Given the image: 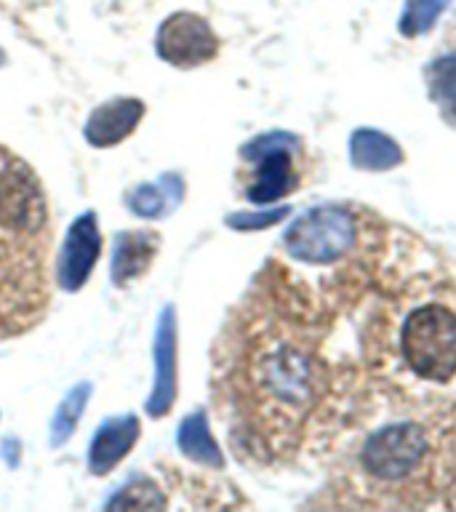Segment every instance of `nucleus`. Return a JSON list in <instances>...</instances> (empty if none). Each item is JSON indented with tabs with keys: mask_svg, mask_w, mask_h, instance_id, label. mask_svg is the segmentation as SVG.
I'll return each instance as SVG.
<instances>
[{
	"mask_svg": "<svg viewBox=\"0 0 456 512\" xmlns=\"http://www.w3.org/2000/svg\"><path fill=\"white\" fill-rule=\"evenodd\" d=\"M288 214V208H275V211H264V214H238L230 216L232 227L238 230H254V227H270V224L280 222Z\"/></svg>",
	"mask_w": 456,
	"mask_h": 512,
	"instance_id": "a211bd4d",
	"label": "nucleus"
},
{
	"mask_svg": "<svg viewBox=\"0 0 456 512\" xmlns=\"http://www.w3.org/2000/svg\"><path fill=\"white\" fill-rule=\"evenodd\" d=\"M51 216L43 184L0 144V342L38 326L48 310Z\"/></svg>",
	"mask_w": 456,
	"mask_h": 512,
	"instance_id": "f03ea898",
	"label": "nucleus"
},
{
	"mask_svg": "<svg viewBox=\"0 0 456 512\" xmlns=\"http://www.w3.org/2000/svg\"><path fill=\"white\" fill-rule=\"evenodd\" d=\"M400 355L424 382L446 384L456 376V312L422 304L400 326Z\"/></svg>",
	"mask_w": 456,
	"mask_h": 512,
	"instance_id": "20e7f679",
	"label": "nucleus"
},
{
	"mask_svg": "<svg viewBox=\"0 0 456 512\" xmlns=\"http://www.w3.org/2000/svg\"><path fill=\"white\" fill-rule=\"evenodd\" d=\"M102 240H99V230H96L94 214L80 216L78 222L70 227V235L64 240L62 262H59V275H62V286L75 291L88 280V272L96 264Z\"/></svg>",
	"mask_w": 456,
	"mask_h": 512,
	"instance_id": "6e6552de",
	"label": "nucleus"
},
{
	"mask_svg": "<svg viewBox=\"0 0 456 512\" xmlns=\"http://www.w3.org/2000/svg\"><path fill=\"white\" fill-rule=\"evenodd\" d=\"M179 443H182L184 454L198 459V462H208L222 467V456L216 451L214 440H211V432H208L206 416L195 414L190 416L182 427V435H179Z\"/></svg>",
	"mask_w": 456,
	"mask_h": 512,
	"instance_id": "4468645a",
	"label": "nucleus"
},
{
	"mask_svg": "<svg viewBox=\"0 0 456 512\" xmlns=\"http://www.w3.org/2000/svg\"><path fill=\"white\" fill-rule=\"evenodd\" d=\"M86 395H88V387H78V390L72 392L70 398L64 400L54 422V443H62L64 438H70L72 427H75L80 411H83V400H86Z\"/></svg>",
	"mask_w": 456,
	"mask_h": 512,
	"instance_id": "f3484780",
	"label": "nucleus"
},
{
	"mask_svg": "<svg viewBox=\"0 0 456 512\" xmlns=\"http://www.w3.org/2000/svg\"><path fill=\"white\" fill-rule=\"evenodd\" d=\"M350 160L352 166L366 168V171H387L403 160L398 142L374 128H358L350 139Z\"/></svg>",
	"mask_w": 456,
	"mask_h": 512,
	"instance_id": "ddd939ff",
	"label": "nucleus"
},
{
	"mask_svg": "<svg viewBox=\"0 0 456 512\" xmlns=\"http://www.w3.org/2000/svg\"><path fill=\"white\" fill-rule=\"evenodd\" d=\"M131 208H134L136 214H142V216H158L160 211H163V200H160L158 190H139L131 198Z\"/></svg>",
	"mask_w": 456,
	"mask_h": 512,
	"instance_id": "6ab92c4d",
	"label": "nucleus"
},
{
	"mask_svg": "<svg viewBox=\"0 0 456 512\" xmlns=\"http://www.w3.org/2000/svg\"><path fill=\"white\" fill-rule=\"evenodd\" d=\"M451 0H408L406 11L400 16V32L406 38H416L438 22V16L448 8Z\"/></svg>",
	"mask_w": 456,
	"mask_h": 512,
	"instance_id": "2eb2a0df",
	"label": "nucleus"
},
{
	"mask_svg": "<svg viewBox=\"0 0 456 512\" xmlns=\"http://www.w3.org/2000/svg\"><path fill=\"white\" fill-rule=\"evenodd\" d=\"M432 435V488L435 502L446 494V507H456V403L435 416L430 424Z\"/></svg>",
	"mask_w": 456,
	"mask_h": 512,
	"instance_id": "1a4fd4ad",
	"label": "nucleus"
},
{
	"mask_svg": "<svg viewBox=\"0 0 456 512\" xmlns=\"http://www.w3.org/2000/svg\"><path fill=\"white\" fill-rule=\"evenodd\" d=\"M320 320L294 272L270 264L224 326L211 392L240 454L291 459L328 427L342 368L328 355Z\"/></svg>",
	"mask_w": 456,
	"mask_h": 512,
	"instance_id": "f257e3e1",
	"label": "nucleus"
},
{
	"mask_svg": "<svg viewBox=\"0 0 456 512\" xmlns=\"http://www.w3.org/2000/svg\"><path fill=\"white\" fill-rule=\"evenodd\" d=\"M158 251L155 232H123L112 254V280L118 286H128L131 280L142 278Z\"/></svg>",
	"mask_w": 456,
	"mask_h": 512,
	"instance_id": "f8f14e48",
	"label": "nucleus"
},
{
	"mask_svg": "<svg viewBox=\"0 0 456 512\" xmlns=\"http://www.w3.org/2000/svg\"><path fill=\"white\" fill-rule=\"evenodd\" d=\"M358 246V219L347 208L320 206L288 227L283 248L291 259L310 267H328L352 256Z\"/></svg>",
	"mask_w": 456,
	"mask_h": 512,
	"instance_id": "39448f33",
	"label": "nucleus"
},
{
	"mask_svg": "<svg viewBox=\"0 0 456 512\" xmlns=\"http://www.w3.org/2000/svg\"><path fill=\"white\" fill-rule=\"evenodd\" d=\"M216 35L198 14L168 16L158 30V54L176 67H198L216 56Z\"/></svg>",
	"mask_w": 456,
	"mask_h": 512,
	"instance_id": "0eeeda50",
	"label": "nucleus"
},
{
	"mask_svg": "<svg viewBox=\"0 0 456 512\" xmlns=\"http://www.w3.org/2000/svg\"><path fill=\"white\" fill-rule=\"evenodd\" d=\"M288 144H296L288 134H270L259 136L254 144H248L243 150V155L256 163L254 179L246 190L248 200L272 203L294 187L296 174L291 155H288Z\"/></svg>",
	"mask_w": 456,
	"mask_h": 512,
	"instance_id": "423d86ee",
	"label": "nucleus"
},
{
	"mask_svg": "<svg viewBox=\"0 0 456 512\" xmlns=\"http://www.w3.org/2000/svg\"><path fill=\"white\" fill-rule=\"evenodd\" d=\"M430 86H432V96H435V99H438V102L456 118V59L454 56H446V59H438V62L432 64Z\"/></svg>",
	"mask_w": 456,
	"mask_h": 512,
	"instance_id": "dca6fc26",
	"label": "nucleus"
},
{
	"mask_svg": "<svg viewBox=\"0 0 456 512\" xmlns=\"http://www.w3.org/2000/svg\"><path fill=\"white\" fill-rule=\"evenodd\" d=\"M136 438H139L136 416H118V419L104 422L102 430L96 432L94 443H91V454H88L91 470L99 472V475L110 472L131 451Z\"/></svg>",
	"mask_w": 456,
	"mask_h": 512,
	"instance_id": "9b49d317",
	"label": "nucleus"
},
{
	"mask_svg": "<svg viewBox=\"0 0 456 512\" xmlns=\"http://www.w3.org/2000/svg\"><path fill=\"white\" fill-rule=\"evenodd\" d=\"M355 470L366 491L390 496L387 507H422L419 494H435L430 427L395 422L376 430L360 448Z\"/></svg>",
	"mask_w": 456,
	"mask_h": 512,
	"instance_id": "7ed1b4c3",
	"label": "nucleus"
},
{
	"mask_svg": "<svg viewBox=\"0 0 456 512\" xmlns=\"http://www.w3.org/2000/svg\"><path fill=\"white\" fill-rule=\"evenodd\" d=\"M144 115V104L139 99H112L91 112L86 123V139L94 147H112L123 142Z\"/></svg>",
	"mask_w": 456,
	"mask_h": 512,
	"instance_id": "9d476101",
	"label": "nucleus"
}]
</instances>
